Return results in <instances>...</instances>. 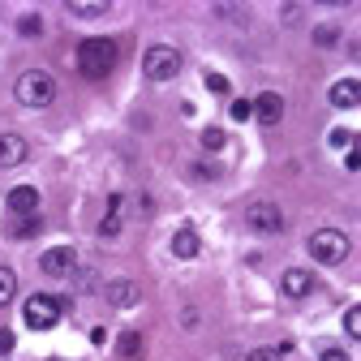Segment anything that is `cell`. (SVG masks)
Instances as JSON below:
<instances>
[{
  "label": "cell",
  "instance_id": "obj_9",
  "mask_svg": "<svg viewBox=\"0 0 361 361\" xmlns=\"http://www.w3.org/2000/svg\"><path fill=\"white\" fill-rule=\"evenodd\" d=\"M280 293H284L288 301L310 297V293H314V271H305V267H288L284 276H280Z\"/></svg>",
  "mask_w": 361,
  "mask_h": 361
},
{
  "label": "cell",
  "instance_id": "obj_1",
  "mask_svg": "<svg viewBox=\"0 0 361 361\" xmlns=\"http://www.w3.org/2000/svg\"><path fill=\"white\" fill-rule=\"evenodd\" d=\"M116 43L112 39H86L82 48H78V73L82 78H90V82H99V78H108L112 69H116Z\"/></svg>",
  "mask_w": 361,
  "mask_h": 361
},
{
  "label": "cell",
  "instance_id": "obj_14",
  "mask_svg": "<svg viewBox=\"0 0 361 361\" xmlns=\"http://www.w3.org/2000/svg\"><path fill=\"white\" fill-rule=\"evenodd\" d=\"M9 211H13V219H22V215H39V190H35V185H18V190H9Z\"/></svg>",
  "mask_w": 361,
  "mask_h": 361
},
{
  "label": "cell",
  "instance_id": "obj_20",
  "mask_svg": "<svg viewBox=\"0 0 361 361\" xmlns=\"http://www.w3.org/2000/svg\"><path fill=\"white\" fill-rule=\"evenodd\" d=\"M18 35H22V39H39V35H43V18H39V13H22V18H18Z\"/></svg>",
  "mask_w": 361,
  "mask_h": 361
},
{
  "label": "cell",
  "instance_id": "obj_21",
  "mask_svg": "<svg viewBox=\"0 0 361 361\" xmlns=\"http://www.w3.org/2000/svg\"><path fill=\"white\" fill-rule=\"evenodd\" d=\"M202 82H207V90H211V95H219V99H228V95H233V82L224 78V73H215V69H211Z\"/></svg>",
  "mask_w": 361,
  "mask_h": 361
},
{
  "label": "cell",
  "instance_id": "obj_33",
  "mask_svg": "<svg viewBox=\"0 0 361 361\" xmlns=\"http://www.w3.org/2000/svg\"><path fill=\"white\" fill-rule=\"evenodd\" d=\"M13 353V331H0V357Z\"/></svg>",
  "mask_w": 361,
  "mask_h": 361
},
{
  "label": "cell",
  "instance_id": "obj_7",
  "mask_svg": "<svg viewBox=\"0 0 361 361\" xmlns=\"http://www.w3.org/2000/svg\"><path fill=\"white\" fill-rule=\"evenodd\" d=\"M39 267H43V276H52V280H69L78 271V254L69 245H52L48 254L39 258Z\"/></svg>",
  "mask_w": 361,
  "mask_h": 361
},
{
  "label": "cell",
  "instance_id": "obj_6",
  "mask_svg": "<svg viewBox=\"0 0 361 361\" xmlns=\"http://www.w3.org/2000/svg\"><path fill=\"white\" fill-rule=\"evenodd\" d=\"M245 224H250V228L254 233H284V211L276 207V202H250L245 207Z\"/></svg>",
  "mask_w": 361,
  "mask_h": 361
},
{
  "label": "cell",
  "instance_id": "obj_16",
  "mask_svg": "<svg viewBox=\"0 0 361 361\" xmlns=\"http://www.w3.org/2000/svg\"><path fill=\"white\" fill-rule=\"evenodd\" d=\"M116 353H121L125 361H138V357H142V331H121Z\"/></svg>",
  "mask_w": 361,
  "mask_h": 361
},
{
  "label": "cell",
  "instance_id": "obj_30",
  "mask_svg": "<svg viewBox=\"0 0 361 361\" xmlns=\"http://www.w3.org/2000/svg\"><path fill=\"white\" fill-rule=\"evenodd\" d=\"M319 361H348V353H344V348H323Z\"/></svg>",
  "mask_w": 361,
  "mask_h": 361
},
{
  "label": "cell",
  "instance_id": "obj_26",
  "mask_svg": "<svg viewBox=\"0 0 361 361\" xmlns=\"http://www.w3.org/2000/svg\"><path fill=\"white\" fill-rule=\"evenodd\" d=\"M327 142H331L336 151H348V147H353V129H331V133H327Z\"/></svg>",
  "mask_w": 361,
  "mask_h": 361
},
{
  "label": "cell",
  "instance_id": "obj_3",
  "mask_svg": "<svg viewBox=\"0 0 361 361\" xmlns=\"http://www.w3.org/2000/svg\"><path fill=\"white\" fill-rule=\"evenodd\" d=\"M305 245H310V258H314V262H323V267H340V262L348 258V250H353L348 237H344L340 228H319Z\"/></svg>",
  "mask_w": 361,
  "mask_h": 361
},
{
  "label": "cell",
  "instance_id": "obj_22",
  "mask_svg": "<svg viewBox=\"0 0 361 361\" xmlns=\"http://www.w3.org/2000/svg\"><path fill=\"white\" fill-rule=\"evenodd\" d=\"M69 13H73V18H104V13H108V5H104V0H95V5H82V0H69Z\"/></svg>",
  "mask_w": 361,
  "mask_h": 361
},
{
  "label": "cell",
  "instance_id": "obj_13",
  "mask_svg": "<svg viewBox=\"0 0 361 361\" xmlns=\"http://www.w3.org/2000/svg\"><path fill=\"white\" fill-rule=\"evenodd\" d=\"M331 108H340V112H348V108H357L361 104V82L357 78H340L336 86H331Z\"/></svg>",
  "mask_w": 361,
  "mask_h": 361
},
{
  "label": "cell",
  "instance_id": "obj_19",
  "mask_svg": "<svg viewBox=\"0 0 361 361\" xmlns=\"http://www.w3.org/2000/svg\"><path fill=\"white\" fill-rule=\"evenodd\" d=\"M13 293H18V276H13L9 267H0V310L13 301Z\"/></svg>",
  "mask_w": 361,
  "mask_h": 361
},
{
  "label": "cell",
  "instance_id": "obj_8",
  "mask_svg": "<svg viewBox=\"0 0 361 361\" xmlns=\"http://www.w3.org/2000/svg\"><path fill=\"white\" fill-rule=\"evenodd\" d=\"M250 116L258 125H280L284 121V95L280 90H262L258 99H250Z\"/></svg>",
  "mask_w": 361,
  "mask_h": 361
},
{
  "label": "cell",
  "instance_id": "obj_4",
  "mask_svg": "<svg viewBox=\"0 0 361 361\" xmlns=\"http://www.w3.org/2000/svg\"><path fill=\"white\" fill-rule=\"evenodd\" d=\"M61 310H65V301H56V297H48V293H35V297H26V305H22V319H26L30 331H48V327L61 323Z\"/></svg>",
  "mask_w": 361,
  "mask_h": 361
},
{
  "label": "cell",
  "instance_id": "obj_32",
  "mask_svg": "<svg viewBox=\"0 0 361 361\" xmlns=\"http://www.w3.org/2000/svg\"><path fill=\"white\" fill-rule=\"evenodd\" d=\"M280 18H284V22H297V18H301V5H284Z\"/></svg>",
  "mask_w": 361,
  "mask_h": 361
},
{
  "label": "cell",
  "instance_id": "obj_29",
  "mask_svg": "<svg viewBox=\"0 0 361 361\" xmlns=\"http://www.w3.org/2000/svg\"><path fill=\"white\" fill-rule=\"evenodd\" d=\"M344 168H348V172H357V168H361V151H357V147H348V155H344Z\"/></svg>",
  "mask_w": 361,
  "mask_h": 361
},
{
  "label": "cell",
  "instance_id": "obj_11",
  "mask_svg": "<svg viewBox=\"0 0 361 361\" xmlns=\"http://www.w3.org/2000/svg\"><path fill=\"white\" fill-rule=\"evenodd\" d=\"M121 228H125V198L112 194V198H108V211H104V219H99V237L112 241V237H121Z\"/></svg>",
  "mask_w": 361,
  "mask_h": 361
},
{
  "label": "cell",
  "instance_id": "obj_2",
  "mask_svg": "<svg viewBox=\"0 0 361 361\" xmlns=\"http://www.w3.org/2000/svg\"><path fill=\"white\" fill-rule=\"evenodd\" d=\"M13 95H18L22 108H48L56 99V82H52V73H43V69H26L18 78V86H13Z\"/></svg>",
  "mask_w": 361,
  "mask_h": 361
},
{
  "label": "cell",
  "instance_id": "obj_17",
  "mask_svg": "<svg viewBox=\"0 0 361 361\" xmlns=\"http://www.w3.org/2000/svg\"><path fill=\"white\" fill-rule=\"evenodd\" d=\"M39 228H43V219H39V215H22V219H13V224H9V237H13V241H22V237H35Z\"/></svg>",
  "mask_w": 361,
  "mask_h": 361
},
{
  "label": "cell",
  "instance_id": "obj_25",
  "mask_svg": "<svg viewBox=\"0 0 361 361\" xmlns=\"http://www.w3.org/2000/svg\"><path fill=\"white\" fill-rule=\"evenodd\" d=\"M190 176H198V180H215L219 168H215L211 159H198V164H190Z\"/></svg>",
  "mask_w": 361,
  "mask_h": 361
},
{
  "label": "cell",
  "instance_id": "obj_18",
  "mask_svg": "<svg viewBox=\"0 0 361 361\" xmlns=\"http://www.w3.org/2000/svg\"><path fill=\"white\" fill-rule=\"evenodd\" d=\"M198 142H202V151H207V155H215V151H224V142H228V138H224V129H219V125H207Z\"/></svg>",
  "mask_w": 361,
  "mask_h": 361
},
{
  "label": "cell",
  "instance_id": "obj_31",
  "mask_svg": "<svg viewBox=\"0 0 361 361\" xmlns=\"http://www.w3.org/2000/svg\"><path fill=\"white\" fill-rule=\"evenodd\" d=\"M180 327H198V310H180Z\"/></svg>",
  "mask_w": 361,
  "mask_h": 361
},
{
  "label": "cell",
  "instance_id": "obj_15",
  "mask_svg": "<svg viewBox=\"0 0 361 361\" xmlns=\"http://www.w3.org/2000/svg\"><path fill=\"white\" fill-rule=\"evenodd\" d=\"M198 250H202V241H198L194 228H180V233L172 237V254H176V258H198Z\"/></svg>",
  "mask_w": 361,
  "mask_h": 361
},
{
  "label": "cell",
  "instance_id": "obj_12",
  "mask_svg": "<svg viewBox=\"0 0 361 361\" xmlns=\"http://www.w3.org/2000/svg\"><path fill=\"white\" fill-rule=\"evenodd\" d=\"M26 155H30V147L22 133H0V168H18Z\"/></svg>",
  "mask_w": 361,
  "mask_h": 361
},
{
  "label": "cell",
  "instance_id": "obj_27",
  "mask_svg": "<svg viewBox=\"0 0 361 361\" xmlns=\"http://www.w3.org/2000/svg\"><path fill=\"white\" fill-rule=\"evenodd\" d=\"M245 361H284L276 348H254V353H245Z\"/></svg>",
  "mask_w": 361,
  "mask_h": 361
},
{
  "label": "cell",
  "instance_id": "obj_23",
  "mask_svg": "<svg viewBox=\"0 0 361 361\" xmlns=\"http://www.w3.org/2000/svg\"><path fill=\"white\" fill-rule=\"evenodd\" d=\"M340 43V26H314V48H336Z\"/></svg>",
  "mask_w": 361,
  "mask_h": 361
},
{
  "label": "cell",
  "instance_id": "obj_24",
  "mask_svg": "<svg viewBox=\"0 0 361 361\" xmlns=\"http://www.w3.org/2000/svg\"><path fill=\"white\" fill-rule=\"evenodd\" d=\"M344 336H348V340L361 336V305H348V310H344Z\"/></svg>",
  "mask_w": 361,
  "mask_h": 361
},
{
  "label": "cell",
  "instance_id": "obj_28",
  "mask_svg": "<svg viewBox=\"0 0 361 361\" xmlns=\"http://www.w3.org/2000/svg\"><path fill=\"white\" fill-rule=\"evenodd\" d=\"M233 121H250V99H233Z\"/></svg>",
  "mask_w": 361,
  "mask_h": 361
},
{
  "label": "cell",
  "instance_id": "obj_5",
  "mask_svg": "<svg viewBox=\"0 0 361 361\" xmlns=\"http://www.w3.org/2000/svg\"><path fill=\"white\" fill-rule=\"evenodd\" d=\"M142 73L151 82H172L180 73V52L168 48V43H155V48H147V56H142Z\"/></svg>",
  "mask_w": 361,
  "mask_h": 361
},
{
  "label": "cell",
  "instance_id": "obj_10",
  "mask_svg": "<svg viewBox=\"0 0 361 361\" xmlns=\"http://www.w3.org/2000/svg\"><path fill=\"white\" fill-rule=\"evenodd\" d=\"M104 301H108L112 310H129V305L142 301V288L133 284V280H108V284H104Z\"/></svg>",
  "mask_w": 361,
  "mask_h": 361
}]
</instances>
